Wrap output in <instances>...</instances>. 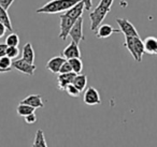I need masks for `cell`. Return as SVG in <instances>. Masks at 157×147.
Here are the masks:
<instances>
[{
    "label": "cell",
    "mask_w": 157,
    "mask_h": 147,
    "mask_svg": "<svg viewBox=\"0 0 157 147\" xmlns=\"http://www.w3.org/2000/svg\"><path fill=\"white\" fill-rule=\"evenodd\" d=\"M65 91L69 96H71V97H78V96H80V92H81V91L76 88L75 85H73V83H72V84L67 85L66 88H65Z\"/></svg>",
    "instance_id": "603a6c76"
},
{
    "label": "cell",
    "mask_w": 157,
    "mask_h": 147,
    "mask_svg": "<svg viewBox=\"0 0 157 147\" xmlns=\"http://www.w3.org/2000/svg\"><path fill=\"white\" fill-rule=\"evenodd\" d=\"M7 48L8 45L6 43H0V57L5 56L7 54Z\"/></svg>",
    "instance_id": "f1b7e54d"
},
{
    "label": "cell",
    "mask_w": 157,
    "mask_h": 147,
    "mask_svg": "<svg viewBox=\"0 0 157 147\" xmlns=\"http://www.w3.org/2000/svg\"><path fill=\"white\" fill-rule=\"evenodd\" d=\"M83 100H84V103L87 104V105H96V104L101 103V98L98 90L92 86L86 88L85 92H84Z\"/></svg>",
    "instance_id": "52a82bcc"
},
{
    "label": "cell",
    "mask_w": 157,
    "mask_h": 147,
    "mask_svg": "<svg viewBox=\"0 0 157 147\" xmlns=\"http://www.w3.org/2000/svg\"><path fill=\"white\" fill-rule=\"evenodd\" d=\"M11 67H12V59L9 56L5 55V56L0 57V68L7 70L8 72L11 71Z\"/></svg>",
    "instance_id": "7402d4cb"
},
{
    "label": "cell",
    "mask_w": 157,
    "mask_h": 147,
    "mask_svg": "<svg viewBox=\"0 0 157 147\" xmlns=\"http://www.w3.org/2000/svg\"><path fill=\"white\" fill-rule=\"evenodd\" d=\"M70 62L72 67L73 72H75L76 74H80L83 70V63H82L81 58H71V59H67Z\"/></svg>",
    "instance_id": "d6986e66"
},
{
    "label": "cell",
    "mask_w": 157,
    "mask_h": 147,
    "mask_svg": "<svg viewBox=\"0 0 157 147\" xmlns=\"http://www.w3.org/2000/svg\"><path fill=\"white\" fill-rule=\"evenodd\" d=\"M86 84H87V76L83 75V74H76V76L73 80V85H75L76 88L80 91H83L86 87Z\"/></svg>",
    "instance_id": "e0dca14e"
},
{
    "label": "cell",
    "mask_w": 157,
    "mask_h": 147,
    "mask_svg": "<svg viewBox=\"0 0 157 147\" xmlns=\"http://www.w3.org/2000/svg\"><path fill=\"white\" fill-rule=\"evenodd\" d=\"M76 76L75 72H69V73H59L57 77V83H58V88L61 90H65L66 86L73 83L74 77Z\"/></svg>",
    "instance_id": "8fae6325"
},
{
    "label": "cell",
    "mask_w": 157,
    "mask_h": 147,
    "mask_svg": "<svg viewBox=\"0 0 157 147\" xmlns=\"http://www.w3.org/2000/svg\"><path fill=\"white\" fill-rule=\"evenodd\" d=\"M63 56L66 59H71V58H81V51L78 47V44L72 41L67 47L63 50Z\"/></svg>",
    "instance_id": "30bf717a"
},
{
    "label": "cell",
    "mask_w": 157,
    "mask_h": 147,
    "mask_svg": "<svg viewBox=\"0 0 157 147\" xmlns=\"http://www.w3.org/2000/svg\"><path fill=\"white\" fill-rule=\"evenodd\" d=\"M114 0H100L94 11L90 13V30L96 31L97 28L101 25L102 21L105 18L107 14L110 12Z\"/></svg>",
    "instance_id": "6da1fadb"
},
{
    "label": "cell",
    "mask_w": 157,
    "mask_h": 147,
    "mask_svg": "<svg viewBox=\"0 0 157 147\" xmlns=\"http://www.w3.org/2000/svg\"><path fill=\"white\" fill-rule=\"evenodd\" d=\"M124 46L132 55L136 61L141 62L143 54L145 53V48H144V42L140 39L139 36L138 37H130V36L125 37Z\"/></svg>",
    "instance_id": "3957f363"
},
{
    "label": "cell",
    "mask_w": 157,
    "mask_h": 147,
    "mask_svg": "<svg viewBox=\"0 0 157 147\" xmlns=\"http://www.w3.org/2000/svg\"><path fill=\"white\" fill-rule=\"evenodd\" d=\"M35 111H36L35 107H33V106L28 105V104H25V103H20V105L16 108L17 114L23 117H25L28 114H31V113H35Z\"/></svg>",
    "instance_id": "ac0fdd59"
},
{
    "label": "cell",
    "mask_w": 157,
    "mask_h": 147,
    "mask_svg": "<svg viewBox=\"0 0 157 147\" xmlns=\"http://www.w3.org/2000/svg\"><path fill=\"white\" fill-rule=\"evenodd\" d=\"M25 118V121L27 123H35L37 121V116H36L35 113H31V114H28L24 117Z\"/></svg>",
    "instance_id": "484cf974"
},
{
    "label": "cell",
    "mask_w": 157,
    "mask_h": 147,
    "mask_svg": "<svg viewBox=\"0 0 157 147\" xmlns=\"http://www.w3.org/2000/svg\"><path fill=\"white\" fill-rule=\"evenodd\" d=\"M72 67L70 65V62L68 60H66L65 62L61 65L60 70H59V73H69V72H72Z\"/></svg>",
    "instance_id": "d4e9b609"
},
{
    "label": "cell",
    "mask_w": 157,
    "mask_h": 147,
    "mask_svg": "<svg viewBox=\"0 0 157 147\" xmlns=\"http://www.w3.org/2000/svg\"><path fill=\"white\" fill-rule=\"evenodd\" d=\"M6 72H8L7 70L2 69V68H0V73H6Z\"/></svg>",
    "instance_id": "4dcf8cb0"
},
{
    "label": "cell",
    "mask_w": 157,
    "mask_h": 147,
    "mask_svg": "<svg viewBox=\"0 0 157 147\" xmlns=\"http://www.w3.org/2000/svg\"><path fill=\"white\" fill-rule=\"evenodd\" d=\"M21 103H25V104H28V105L33 106L35 108H40V107H43L44 104L43 101H42V98L40 95H30L28 96L27 98H25L24 100L21 101Z\"/></svg>",
    "instance_id": "4fadbf2b"
},
{
    "label": "cell",
    "mask_w": 157,
    "mask_h": 147,
    "mask_svg": "<svg viewBox=\"0 0 157 147\" xmlns=\"http://www.w3.org/2000/svg\"><path fill=\"white\" fill-rule=\"evenodd\" d=\"M6 44L8 46H18L20 44V37L17 33L12 32L6 38Z\"/></svg>",
    "instance_id": "44dd1931"
},
{
    "label": "cell",
    "mask_w": 157,
    "mask_h": 147,
    "mask_svg": "<svg viewBox=\"0 0 157 147\" xmlns=\"http://www.w3.org/2000/svg\"><path fill=\"white\" fill-rule=\"evenodd\" d=\"M14 1H15V0H0V5L2 6L3 9H6L8 11Z\"/></svg>",
    "instance_id": "4316f807"
},
{
    "label": "cell",
    "mask_w": 157,
    "mask_h": 147,
    "mask_svg": "<svg viewBox=\"0 0 157 147\" xmlns=\"http://www.w3.org/2000/svg\"><path fill=\"white\" fill-rule=\"evenodd\" d=\"M7 56H9L11 59H14L20 55V50L17 46H8L7 48Z\"/></svg>",
    "instance_id": "cb8c5ba5"
},
{
    "label": "cell",
    "mask_w": 157,
    "mask_h": 147,
    "mask_svg": "<svg viewBox=\"0 0 157 147\" xmlns=\"http://www.w3.org/2000/svg\"><path fill=\"white\" fill-rule=\"evenodd\" d=\"M69 37L72 39V41H74L78 44L81 41H83V40H85V37H84L83 33V18H82V16L74 23L72 28L70 29Z\"/></svg>",
    "instance_id": "5b68a950"
},
{
    "label": "cell",
    "mask_w": 157,
    "mask_h": 147,
    "mask_svg": "<svg viewBox=\"0 0 157 147\" xmlns=\"http://www.w3.org/2000/svg\"><path fill=\"white\" fill-rule=\"evenodd\" d=\"M144 48L145 53L150 55H157V38L147 37L144 40Z\"/></svg>",
    "instance_id": "5bb4252c"
},
{
    "label": "cell",
    "mask_w": 157,
    "mask_h": 147,
    "mask_svg": "<svg viewBox=\"0 0 157 147\" xmlns=\"http://www.w3.org/2000/svg\"><path fill=\"white\" fill-rule=\"evenodd\" d=\"M7 27H6V25L3 24V23L0 22V38H2L3 36H5L6 31H7Z\"/></svg>",
    "instance_id": "f546056e"
},
{
    "label": "cell",
    "mask_w": 157,
    "mask_h": 147,
    "mask_svg": "<svg viewBox=\"0 0 157 147\" xmlns=\"http://www.w3.org/2000/svg\"><path fill=\"white\" fill-rule=\"evenodd\" d=\"M82 2L84 3V7H85L86 11H90L93 7V0H81Z\"/></svg>",
    "instance_id": "83f0119b"
},
{
    "label": "cell",
    "mask_w": 157,
    "mask_h": 147,
    "mask_svg": "<svg viewBox=\"0 0 157 147\" xmlns=\"http://www.w3.org/2000/svg\"><path fill=\"white\" fill-rule=\"evenodd\" d=\"M80 1L81 0H51V1L46 2L43 7L38 9L37 13L56 14L59 12L67 11Z\"/></svg>",
    "instance_id": "7a4b0ae2"
},
{
    "label": "cell",
    "mask_w": 157,
    "mask_h": 147,
    "mask_svg": "<svg viewBox=\"0 0 157 147\" xmlns=\"http://www.w3.org/2000/svg\"><path fill=\"white\" fill-rule=\"evenodd\" d=\"M12 67H13L14 69L18 70L20 72H22V73L27 74V75H29V76H33V74H35V70L37 69V67H36L33 63L27 62V61L23 58L12 61Z\"/></svg>",
    "instance_id": "8992f818"
},
{
    "label": "cell",
    "mask_w": 157,
    "mask_h": 147,
    "mask_svg": "<svg viewBox=\"0 0 157 147\" xmlns=\"http://www.w3.org/2000/svg\"><path fill=\"white\" fill-rule=\"evenodd\" d=\"M33 146H42V147L48 146L45 138H44V133L41 129L38 130L37 133H36V138H35V142H33Z\"/></svg>",
    "instance_id": "ffe728a7"
},
{
    "label": "cell",
    "mask_w": 157,
    "mask_h": 147,
    "mask_svg": "<svg viewBox=\"0 0 157 147\" xmlns=\"http://www.w3.org/2000/svg\"><path fill=\"white\" fill-rule=\"evenodd\" d=\"M67 59L65 57H60V56H56L51 58L50 60L46 63V69L48 71H51L52 73H59V70H60V67Z\"/></svg>",
    "instance_id": "7c38bea8"
},
{
    "label": "cell",
    "mask_w": 157,
    "mask_h": 147,
    "mask_svg": "<svg viewBox=\"0 0 157 147\" xmlns=\"http://www.w3.org/2000/svg\"><path fill=\"white\" fill-rule=\"evenodd\" d=\"M95 32H96V37L98 39H107V38L111 37L113 33H120L122 31H121V29H114L110 25L105 24V25H100Z\"/></svg>",
    "instance_id": "9c48e42d"
},
{
    "label": "cell",
    "mask_w": 157,
    "mask_h": 147,
    "mask_svg": "<svg viewBox=\"0 0 157 147\" xmlns=\"http://www.w3.org/2000/svg\"><path fill=\"white\" fill-rule=\"evenodd\" d=\"M116 23L120 26L121 31H122V33H124L125 37H127V36L138 37L139 36V33H138L137 29L135 28V26L128 20H126V18H116Z\"/></svg>",
    "instance_id": "ba28073f"
},
{
    "label": "cell",
    "mask_w": 157,
    "mask_h": 147,
    "mask_svg": "<svg viewBox=\"0 0 157 147\" xmlns=\"http://www.w3.org/2000/svg\"><path fill=\"white\" fill-rule=\"evenodd\" d=\"M23 59L27 61L29 63H33L35 62V51H33V47L31 45L30 42L26 43L23 47Z\"/></svg>",
    "instance_id": "9a60e30c"
},
{
    "label": "cell",
    "mask_w": 157,
    "mask_h": 147,
    "mask_svg": "<svg viewBox=\"0 0 157 147\" xmlns=\"http://www.w3.org/2000/svg\"><path fill=\"white\" fill-rule=\"evenodd\" d=\"M0 22L3 23V24L6 25V27L8 28V30H10V31L13 30V27H12V23H11V20H10V17H9L8 11L6 9H3L1 5H0Z\"/></svg>",
    "instance_id": "2e32d148"
},
{
    "label": "cell",
    "mask_w": 157,
    "mask_h": 147,
    "mask_svg": "<svg viewBox=\"0 0 157 147\" xmlns=\"http://www.w3.org/2000/svg\"><path fill=\"white\" fill-rule=\"evenodd\" d=\"M60 30H59V38H60L61 40H66L68 38V36H69V31L70 29L72 28V26L74 25V23L76 22V18L72 17V16L68 15L67 13H63L60 14Z\"/></svg>",
    "instance_id": "277c9868"
}]
</instances>
